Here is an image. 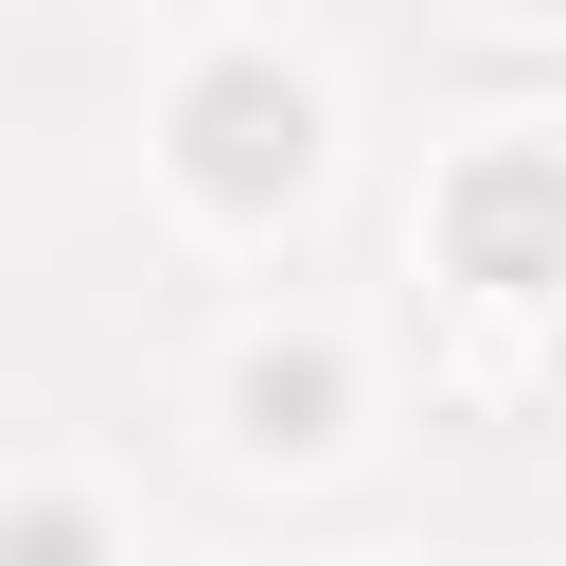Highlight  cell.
<instances>
[{"label":"cell","mask_w":566,"mask_h":566,"mask_svg":"<svg viewBox=\"0 0 566 566\" xmlns=\"http://www.w3.org/2000/svg\"><path fill=\"white\" fill-rule=\"evenodd\" d=\"M195 177H212V195H265V177H301V88H265V71H212V88H195Z\"/></svg>","instance_id":"1"},{"label":"cell","mask_w":566,"mask_h":566,"mask_svg":"<svg viewBox=\"0 0 566 566\" xmlns=\"http://www.w3.org/2000/svg\"><path fill=\"white\" fill-rule=\"evenodd\" d=\"M248 407H265V442H318V407H336V371H318V354H265V371H248Z\"/></svg>","instance_id":"2"}]
</instances>
